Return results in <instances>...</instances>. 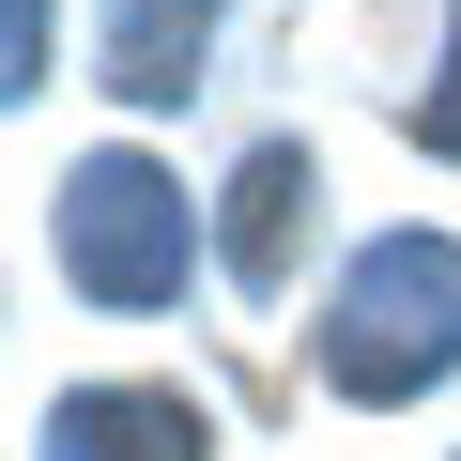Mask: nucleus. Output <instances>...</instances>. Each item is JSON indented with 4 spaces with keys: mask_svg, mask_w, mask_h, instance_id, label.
Returning a JSON list of instances; mask_svg holds the SVG:
<instances>
[{
    "mask_svg": "<svg viewBox=\"0 0 461 461\" xmlns=\"http://www.w3.org/2000/svg\"><path fill=\"white\" fill-rule=\"evenodd\" d=\"M446 369H461V247L446 230L354 247V277L323 308V384L339 400H430Z\"/></svg>",
    "mask_w": 461,
    "mask_h": 461,
    "instance_id": "1",
    "label": "nucleus"
},
{
    "mask_svg": "<svg viewBox=\"0 0 461 461\" xmlns=\"http://www.w3.org/2000/svg\"><path fill=\"white\" fill-rule=\"evenodd\" d=\"M47 230H62V277H77L93 308H169V293H185V262H200L185 185H169L154 154H123V139L62 169V215H47Z\"/></svg>",
    "mask_w": 461,
    "mask_h": 461,
    "instance_id": "2",
    "label": "nucleus"
},
{
    "mask_svg": "<svg viewBox=\"0 0 461 461\" xmlns=\"http://www.w3.org/2000/svg\"><path fill=\"white\" fill-rule=\"evenodd\" d=\"M200 400L185 384H62L47 400V461H200Z\"/></svg>",
    "mask_w": 461,
    "mask_h": 461,
    "instance_id": "3",
    "label": "nucleus"
},
{
    "mask_svg": "<svg viewBox=\"0 0 461 461\" xmlns=\"http://www.w3.org/2000/svg\"><path fill=\"white\" fill-rule=\"evenodd\" d=\"M308 200H323L308 139H262L247 169H230V230H215V262H230V293H293V230H308Z\"/></svg>",
    "mask_w": 461,
    "mask_h": 461,
    "instance_id": "4",
    "label": "nucleus"
},
{
    "mask_svg": "<svg viewBox=\"0 0 461 461\" xmlns=\"http://www.w3.org/2000/svg\"><path fill=\"white\" fill-rule=\"evenodd\" d=\"M215 47V0H108V93L123 108H185Z\"/></svg>",
    "mask_w": 461,
    "mask_h": 461,
    "instance_id": "5",
    "label": "nucleus"
},
{
    "mask_svg": "<svg viewBox=\"0 0 461 461\" xmlns=\"http://www.w3.org/2000/svg\"><path fill=\"white\" fill-rule=\"evenodd\" d=\"M0 93H16V108L47 93V0H0Z\"/></svg>",
    "mask_w": 461,
    "mask_h": 461,
    "instance_id": "6",
    "label": "nucleus"
},
{
    "mask_svg": "<svg viewBox=\"0 0 461 461\" xmlns=\"http://www.w3.org/2000/svg\"><path fill=\"white\" fill-rule=\"evenodd\" d=\"M415 139H430V154H461V0H446V77L415 93Z\"/></svg>",
    "mask_w": 461,
    "mask_h": 461,
    "instance_id": "7",
    "label": "nucleus"
}]
</instances>
